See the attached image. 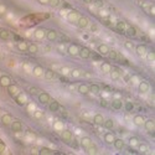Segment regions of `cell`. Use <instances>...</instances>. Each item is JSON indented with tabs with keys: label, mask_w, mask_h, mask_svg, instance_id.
Returning a JSON list of instances; mask_svg holds the SVG:
<instances>
[{
	"label": "cell",
	"mask_w": 155,
	"mask_h": 155,
	"mask_svg": "<svg viewBox=\"0 0 155 155\" xmlns=\"http://www.w3.org/2000/svg\"><path fill=\"white\" fill-rule=\"evenodd\" d=\"M6 91H8V94L12 98V99L20 93V88L16 86V84H14V83H10L9 86L6 87Z\"/></svg>",
	"instance_id": "6da1fadb"
},
{
	"label": "cell",
	"mask_w": 155,
	"mask_h": 155,
	"mask_svg": "<svg viewBox=\"0 0 155 155\" xmlns=\"http://www.w3.org/2000/svg\"><path fill=\"white\" fill-rule=\"evenodd\" d=\"M78 52H80V46L76 45V44H69L67 46V50H66V53H68L71 57H75V56H78Z\"/></svg>",
	"instance_id": "7a4b0ae2"
},
{
	"label": "cell",
	"mask_w": 155,
	"mask_h": 155,
	"mask_svg": "<svg viewBox=\"0 0 155 155\" xmlns=\"http://www.w3.org/2000/svg\"><path fill=\"white\" fill-rule=\"evenodd\" d=\"M10 126H11V130L14 133L23 132V123H21V121H19V119H14V121L11 122V124H10Z\"/></svg>",
	"instance_id": "3957f363"
},
{
	"label": "cell",
	"mask_w": 155,
	"mask_h": 155,
	"mask_svg": "<svg viewBox=\"0 0 155 155\" xmlns=\"http://www.w3.org/2000/svg\"><path fill=\"white\" fill-rule=\"evenodd\" d=\"M76 24H77V26H78L80 29H87L88 25H89V20L86 16H80L78 19H77Z\"/></svg>",
	"instance_id": "277c9868"
},
{
	"label": "cell",
	"mask_w": 155,
	"mask_h": 155,
	"mask_svg": "<svg viewBox=\"0 0 155 155\" xmlns=\"http://www.w3.org/2000/svg\"><path fill=\"white\" fill-rule=\"evenodd\" d=\"M37 99L41 104H48V102L51 101V96L47 92H40L37 96Z\"/></svg>",
	"instance_id": "5b68a950"
},
{
	"label": "cell",
	"mask_w": 155,
	"mask_h": 155,
	"mask_svg": "<svg viewBox=\"0 0 155 155\" xmlns=\"http://www.w3.org/2000/svg\"><path fill=\"white\" fill-rule=\"evenodd\" d=\"M57 36H58V34H57V30H55V29H50V30H46V39L50 41V42H53L57 40Z\"/></svg>",
	"instance_id": "8992f818"
},
{
	"label": "cell",
	"mask_w": 155,
	"mask_h": 155,
	"mask_svg": "<svg viewBox=\"0 0 155 155\" xmlns=\"http://www.w3.org/2000/svg\"><path fill=\"white\" fill-rule=\"evenodd\" d=\"M78 56L81 58H83V60H87V58H89L91 56H92V52H91V50L88 47H80Z\"/></svg>",
	"instance_id": "52a82bcc"
},
{
	"label": "cell",
	"mask_w": 155,
	"mask_h": 155,
	"mask_svg": "<svg viewBox=\"0 0 155 155\" xmlns=\"http://www.w3.org/2000/svg\"><path fill=\"white\" fill-rule=\"evenodd\" d=\"M61 139L63 140V142H71V140L73 139V134H72V132L71 130H68V129H65V130H62L61 132Z\"/></svg>",
	"instance_id": "ba28073f"
},
{
	"label": "cell",
	"mask_w": 155,
	"mask_h": 155,
	"mask_svg": "<svg viewBox=\"0 0 155 155\" xmlns=\"http://www.w3.org/2000/svg\"><path fill=\"white\" fill-rule=\"evenodd\" d=\"M45 36H46V30L44 27H39V29H36L34 32V37L36 40H44Z\"/></svg>",
	"instance_id": "9c48e42d"
},
{
	"label": "cell",
	"mask_w": 155,
	"mask_h": 155,
	"mask_svg": "<svg viewBox=\"0 0 155 155\" xmlns=\"http://www.w3.org/2000/svg\"><path fill=\"white\" fill-rule=\"evenodd\" d=\"M14 99H15V102H16L18 105H20V107H24V105L26 104L27 98H26V96H25L24 93H21V92H20L15 98H14Z\"/></svg>",
	"instance_id": "30bf717a"
},
{
	"label": "cell",
	"mask_w": 155,
	"mask_h": 155,
	"mask_svg": "<svg viewBox=\"0 0 155 155\" xmlns=\"http://www.w3.org/2000/svg\"><path fill=\"white\" fill-rule=\"evenodd\" d=\"M134 50H135V53L139 56V57H145V55L148 52V48H146L145 45H138V46H135Z\"/></svg>",
	"instance_id": "8fae6325"
},
{
	"label": "cell",
	"mask_w": 155,
	"mask_h": 155,
	"mask_svg": "<svg viewBox=\"0 0 155 155\" xmlns=\"http://www.w3.org/2000/svg\"><path fill=\"white\" fill-rule=\"evenodd\" d=\"M81 15H80V12L77 11V10H71L68 14H67V20L69 21V23H76L77 19H78Z\"/></svg>",
	"instance_id": "7c38bea8"
},
{
	"label": "cell",
	"mask_w": 155,
	"mask_h": 155,
	"mask_svg": "<svg viewBox=\"0 0 155 155\" xmlns=\"http://www.w3.org/2000/svg\"><path fill=\"white\" fill-rule=\"evenodd\" d=\"M0 119H1V123H3V125H5V126H9V125L11 124V122L14 121L12 116H11V114H9V113H5V114H3Z\"/></svg>",
	"instance_id": "4fadbf2b"
},
{
	"label": "cell",
	"mask_w": 155,
	"mask_h": 155,
	"mask_svg": "<svg viewBox=\"0 0 155 155\" xmlns=\"http://www.w3.org/2000/svg\"><path fill=\"white\" fill-rule=\"evenodd\" d=\"M124 34H126L129 37H135L137 36V29L133 25H129V24H126V27H125V32Z\"/></svg>",
	"instance_id": "5bb4252c"
},
{
	"label": "cell",
	"mask_w": 155,
	"mask_h": 155,
	"mask_svg": "<svg viewBox=\"0 0 155 155\" xmlns=\"http://www.w3.org/2000/svg\"><path fill=\"white\" fill-rule=\"evenodd\" d=\"M138 89H139L140 93H146L150 89V84L145 81H140V83L138 84Z\"/></svg>",
	"instance_id": "9a60e30c"
},
{
	"label": "cell",
	"mask_w": 155,
	"mask_h": 155,
	"mask_svg": "<svg viewBox=\"0 0 155 155\" xmlns=\"http://www.w3.org/2000/svg\"><path fill=\"white\" fill-rule=\"evenodd\" d=\"M109 75H110V80H112V81H118L119 78H121V69L112 67Z\"/></svg>",
	"instance_id": "2e32d148"
},
{
	"label": "cell",
	"mask_w": 155,
	"mask_h": 155,
	"mask_svg": "<svg viewBox=\"0 0 155 155\" xmlns=\"http://www.w3.org/2000/svg\"><path fill=\"white\" fill-rule=\"evenodd\" d=\"M144 117L142 116V114H137V116H134L132 118V122L134 123L137 126H143V124H144Z\"/></svg>",
	"instance_id": "e0dca14e"
},
{
	"label": "cell",
	"mask_w": 155,
	"mask_h": 155,
	"mask_svg": "<svg viewBox=\"0 0 155 155\" xmlns=\"http://www.w3.org/2000/svg\"><path fill=\"white\" fill-rule=\"evenodd\" d=\"M11 83V78L8 76V75H3V76H0V86L6 88L9 86V84Z\"/></svg>",
	"instance_id": "ac0fdd59"
},
{
	"label": "cell",
	"mask_w": 155,
	"mask_h": 155,
	"mask_svg": "<svg viewBox=\"0 0 155 155\" xmlns=\"http://www.w3.org/2000/svg\"><path fill=\"white\" fill-rule=\"evenodd\" d=\"M109 50H110V48L108 47V45H105V44H101V45H98V47H97L98 53L102 55V56H107Z\"/></svg>",
	"instance_id": "d6986e66"
},
{
	"label": "cell",
	"mask_w": 155,
	"mask_h": 155,
	"mask_svg": "<svg viewBox=\"0 0 155 155\" xmlns=\"http://www.w3.org/2000/svg\"><path fill=\"white\" fill-rule=\"evenodd\" d=\"M144 128L148 130V132H154L155 130V123H154V121L153 119H148V121H144Z\"/></svg>",
	"instance_id": "ffe728a7"
},
{
	"label": "cell",
	"mask_w": 155,
	"mask_h": 155,
	"mask_svg": "<svg viewBox=\"0 0 155 155\" xmlns=\"http://www.w3.org/2000/svg\"><path fill=\"white\" fill-rule=\"evenodd\" d=\"M44 72H45L44 67L40 66V65L35 66V67L32 68V73H34V76H35V77H42V76H44Z\"/></svg>",
	"instance_id": "44dd1931"
},
{
	"label": "cell",
	"mask_w": 155,
	"mask_h": 155,
	"mask_svg": "<svg viewBox=\"0 0 155 155\" xmlns=\"http://www.w3.org/2000/svg\"><path fill=\"white\" fill-rule=\"evenodd\" d=\"M92 144H93V142H92V139H91L89 137H83L81 139V146L83 148V149H87V148L91 146Z\"/></svg>",
	"instance_id": "7402d4cb"
},
{
	"label": "cell",
	"mask_w": 155,
	"mask_h": 155,
	"mask_svg": "<svg viewBox=\"0 0 155 155\" xmlns=\"http://www.w3.org/2000/svg\"><path fill=\"white\" fill-rule=\"evenodd\" d=\"M103 138H104V142L107 143V144H113V142L116 140L114 134H113V133H110V132H107V133H105V134L103 135Z\"/></svg>",
	"instance_id": "603a6c76"
},
{
	"label": "cell",
	"mask_w": 155,
	"mask_h": 155,
	"mask_svg": "<svg viewBox=\"0 0 155 155\" xmlns=\"http://www.w3.org/2000/svg\"><path fill=\"white\" fill-rule=\"evenodd\" d=\"M77 92L80 94H88L89 93V86L88 84H80L78 87H77Z\"/></svg>",
	"instance_id": "cb8c5ba5"
},
{
	"label": "cell",
	"mask_w": 155,
	"mask_h": 155,
	"mask_svg": "<svg viewBox=\"0 0 155 155\" xmlns=\"http://www.w3.org/2000/svg\"><path fill=\"white\" fill-rule=\"evenodd\" d=\"M48 109H50L51 112H57L60 109V103L57 101H50L48 102Z\"/></svg>",
	"instance_id": "d4e9b609"
},
{
	"label": "cell",
	"mask_w": 155,
	"mask_h": 155,
	"mask_svg": "<svg viewBox=\"0 0 155 155\" xmlns=\"http://www.w3.org/2000/svg\"><path fill=\"white\" fill-rule=\"evenodd\" d=\"M113 145H114V148L117 150H123L124 146H125V143H124L123 139H116L113 142Z\"/></svg>",
	"instance_id": "484cf974"
},
{
	"label": "cell",
	"mask_w": 155,
	"mask_h": 155,
	"mask_svg": "<svg viewBox=\"0 0 155 155\" xmlns=\"http://www.w3.org/2000/svg\"><path fill=\"white\" fill-rule=\"evenodd\" d=\"M27 46H29V42H26V41H20V42H18L16 48H18L19 51H21V52H26V51H27Z\"/></svg>",
	"instance_id": "4316f807"
},
{
	"label": "cell",
	"mask_w": 155,
	"mask_h": 155,
	"mask_svg": "<svg viewBox=\"0 0 155 155\" xmlns=\"http://www.w3.org/2000/svg\"><path fill=\"white\" fill-rule=\"evenodd\" d=\"M112 108L117 109V110L122 109L123 108V101L122 99H113L112 101Z\"/></svg>",
	"instance_id": "83f0119b"
},
{
	"label": "cell",
	"mask_w": 155,
	"mask_h": 155,
	"mask_svg": "<svg viewBox=\"0 0 155 155\" xmlns=\"http://www.w3.org/2000/svg\"><path fill=\"white\" fill-rule=\"evenodd\" d=\"M125 27H126V23H124V21H118L117 25H116V29L119 31V34H124Z\"/></svg>",
	"instance_id": "f1b7e54d"
},
{
	"label": "cell",
	"mask_w": 155,
	"mask_h": 155,
	"mask_svg": "<svg viewBox=\"0 0 155 155\" xmlns=\"http://www.w3.org/2000/svg\"><path fill=\"white\" fill-rule=\"evenodd\" d=\"M26 52H29L31 55H36L39 52V47L36 44H29V46H27V51Z\"/></svg>",
	"instance_id": "f546056e"
},
{
	"label": "cell",
	"mask_w": 155,
	"mask_h": 155,
	"mask_svg": "<svg viewBox=\"0 0 155 155\" xmlns=\"http://www.w3.org/2000/svg\"><path fill=\"white\" fill-rule=\"evenodd\" d=\"M69 73H71V76L75 77V78H80V77L83 76V71L80 69V68H73V69H71V72Z\"/></svg>",
	"instance_id": "4dcf8cb0"
},
{
	"label": "cell",
	"mask_w": 155,
	"mask_h": 155,
	"mask_svg": "<svg viewBox=\"0 0 155 155\" xmlns=\"http://www.w3.org/2000/svg\"><path fill=\"white\" fill-rule=\"evenodd\" d=\"M44 76H45V78L46 80H53L55 77H56V72L55 71H52V69H46V71L44 72Z\"/></svg>",
	"instance_id": "1f68e13d"
},
{
	"label": "cell",
	"mask_w": 155,
	"mask_h": 155,
	"mask_svg": "<svg viewBox=\"0 0 155 155\" xmlns=\"http://www.w3.org/2000/svg\"><path fill=\"white\" fill-rule=\"evenodd\" d=\"M101 69H102L103 73H109L110 69H112V65H110V63H108V62H103L101 65Z\"/></svg>",
	"instance_id": "d6a6232c"
},
{
	"label": "cell",
	"mask_w": 155,
	"mask_h": 155,
	"mask_svg": "<svg viewBox=\"0 0 155 155\" xmlns=\"http://www.w3.org/2000/svg\"><path fill=\"white\" fill-rule=\"evenodd\" d=\"M11 37V35L8 30H0V40H3V41H6V40H9Z\"/></svg>",
	"instance_id": "836d02e7"
},
{
	"label": "cell",
	"mask_w": 155,
	"mask_h": 155,
	"mask_svg": "<svg viewBox=\"0 0 155 155\" xmlns=\"http://www.w3.org/2000/svg\"><path fill=\"white\" fill-rule=\"evenodd\" d=\"M66 50H67V47L65 46V44H62V42H60V44H57V46H56V51L60 55H65Z\"/></svg>",
	"instance_id": "e575fe53"
},
{
	"label": "cell",
	"mask_w": 155,
	"mask_h": 155,
	"mask_svg": "<svg viewBox=\"0 0 155 155\" xmlns=\"http://www.w3.org/2000/svg\"><path fill=\"white\" fill-rule=\"evenodd\" d=\"M93 122L97 124V125H103V122H104V118H103V116L102 114H96L94 117H93Z\"/></svg>",
	"instance_id": "d590c367"
},
{
	"label": "cell",
	"mask_w": 155,
	"mask_h": 155,
	"mask_svg": "<svg viewBox=\"0 0 155 155\" xmlns=\"http://www.w3.org/2000/svg\"><path fill=\"white\" fill-rule=\"evenodd\" d=\"M103 125H104V128H107V129H113L114 128V121L113 119H104Z\"/></svg>",
	"instance_id": "8d00e7d4"
},
{
	"label": "cell",
	"mask_w": 155,
	"mask_h": 155,
	"mask_svg": "<svg viewBox=\"0 0 155 155\" xmlns=\"http://www.w3.org/2000/svg\"><path fill=\"white\" fill-rule=\"evenodd\" d=\"M101 92V87L98 84H91L89 86V93H93V94H98Z\"/></svg>",
	"instance_id": "74e56055"
},
{
	"label": "cell",
	"mask_w": 155,
	"mask_h": 155,
	"mask_svg": "<svg viewBox=\"0 0 155 155\" xmlns=\"http://www.w3.org/2000/svg\"><path fill=\"white\" fill-rule=\"evenodd\" d=\"M137 148H138V151L139 153H143V154L148 153V145L145 143H140L139 142V144L137 145Z\"/></svg>",
	"instance_id": "f35d334b"
},
{
	"label": "cell",
	"mask_w": 155,
	"mask_h": 155,
	"mask_svg": "<svg viewBox=\"0 0 155 155\" xmlns=\"http://www.w3.org/2000/svg\"><path fill=\"white\" fill-rule=\"evenodd\" d=\"M53 153L55 151L48 149V148H41L40 151H39V154H41V155H53Z\"/></svg>",
	"instance_id": "ab89813d"
},
{
	"label": "cell",
	"mask_w": 155,
	"mask_h": 155,
	"mask_svg": "<svg viewBox=\"0 0 155 155\" xmlns=\"http://www.w3.org/2000/svg\"><path fill=\"white\" fill-rule=\"evenodd\" d=\"M107 56H108V57H109L110 60L116 61L117 57H118V51H116V50H109L108 53H107Z\"/></svg>",
	"instance_id": "60d3db41"
},
{
	"label": "cell",
	"mask_w": 155,
	"mask_h": 155,
	"mask_svg": "<svg viewBox=\"0 0 155 155\" xmlns=\"http://www.w3.org/2000/svg\"><path fill=\"white\" fill-rule=\"evenodd\" d=\"M45 117V113L42 110H36V112H34V118L35 119H37V121H41V119H44Z\"/></svg>",
	"instance_id": "b9f144b4"
},
{
	"label": "cell",
	"mask_w": 155,
	"mask_h": 155,
	"mask_svg": "<svg viewBox=\"0 0 155 155\" xmlns=\"http://www.w3.org/2000/svg\"><path fill=\"white\" fill-rule=\"evenodd\" d=\"M124 47L126 48V50L133 51L135 48V45H134V42H132V41H125L124 42Z\"/></svg>",
	"instance_id": "7bdbcfd3"
},
{
	"label": "cell",
	"mask_w": 155,
	"mask_h": 155,
	"mask_svg": "<svg viewBox=\"0 0 155 155\" xmlns=\"http://www.w3.org/2000/svg\"><path fill=\"white\" fill-rule=\"evenodd\" d=\"M145 57H146V60L149 61V62H154V60H155V52L154 51H148L146 55H145Z\"/></svg>",
	"instance_id": "ee69618b"
},
{
	"label": "cell",
	"mask_w": 155,
	"mask_h": 155,
	"mask_svg": "<svg viewBox=\"0 0 155 155\" xmlns=\"http://www.w3.org/2000/svg\"><path fill=\"white\" fill-rule=\"evenodd\" d=\"M97 151H98V149L94 146V144H92V145L88 146L87 149H86V153H87V154H89V155H92V154H97Z\"/></svg>",
	"instance_id": "f6af8a7d"
},
{
	"label": "cell",
	"mask_w": 155,
	"mask_h": 155,
	"mask_svg": "<svg viewBox=\"0 0 155 155\" xmlns=\"http://www.w3.org/2000/svg\"><path fill=\"white\" fill-rule=\"evenodd\" d=\"M138 144H139V140H138V138L133 137V138H130V139H129V145H130L132 148H135Z\"/></svg>",
	"instance_id": "bcb514c9"
},
{
	"label": "cell",
	"mask_w": 155,
	"mask_h": 155,
	"mask_svg": "<svg viewBox=\"0 0 155 155\" xmlns=\"http://www.w3.org/2000/svg\"><path fill=\"white\" fill-rule=\"evenodd\" d=\"M47 4L50 6H52V8H57V6H60V4H61V0H48Z\"/></svg>",
	"instance_id": "7dc6e473"
},
{
	"label": "cell",
	"mask_w": 155,
	"mask_h": 155,
	"mask_svg": "<svg viewBox=\"0 0 155 155\" xmlns=\"http://www.w3.org/2000/svg\"><path fill=\"white\" fill-rule=\"evenodd\" d=\"M92 4L96 5L98 9H101V8H103V6H104V1H103V0H93Z\"/></svg>",
	"instance_id": "c3c4849f"
},
{
	"label": "cell",
	"mask_w": 155,
	"mask_h": 155,
	"mask_svg": "<svg viewBox=\"0 0 155 155\" xmlns=\"http://www.w3.org/2000/svg\"><path fill=\"white\" fill-rule=\"evenodd\" d=\"M5 151H6V144H5L4 142H1V140H0V155L4 154Z\"/></svg>",
	"instance_id": "681fc988"
},
{
	"label": "cell",
	"mask_w": 155,
	"mask_h": 155,
	"mask_svg": "<svg viewBox=\"0 0 155 155\" xmlns=\"http://www.w3.org/2000/svg\"><path fill=\"white\" fill-rule=\"evenodd\" d=\"M6 14V6L0 3V16H4Z\"/></svg>",
	"instance_id": "f907efd6"
},
{
	"label": "cell",
	"mask_w": 155,
	"mask_h": 155,
	"mask_svg": "<svg viewBox=\"0 0 155 155\" xmlns=\"http://www.w3.org/2000/svg\"><path fill=\"white\" fill-rule=\"evenodd\" d=\"M29 92H30L31 94H36L37 92H40V91H39L37 88H35V87H31V88H29Z\"/></svg>",
	"instance_id": "816d5d0a"
},
{
	"label": "cell",
	"mask_w": 155,
	"mask_h": 155,
	"mask_svg": "<svg viewBox=\"0 0 155 155\" xmlns=\"http://www.w3.org/2000/svg\"><path fill=\"white\" fill-rule=\"evenodd\" d=\"M61 72H62L63 75H67V73L71 72V69H68L67 67H65V68H62V69H61Z\"/></svg>",
	"instance_id": "f5cc1de1"
},
{
	"label": "cell",
	"mask_w": 155,
	"mask_h": 155,
	"mask_svg": "<svg viewBox=\"0 0 155 155\" xmlns=\"http://www.w3.org/2000/svg\"><path fill=\"white\" fill-rule=\"evenodd\" d=\"M132 108H133V105H132L130 103H126V110L130 112V110H132Z\"/></svg>",
	"instance_id": "db71d44e"
},
{
	"label": "cell",
	"mask_w": 155,
	"mask_h": 155,
	"mask_svg": "<svg viewBox=\"0 0 155 155\" xmlns=\"http://www.w3.org/2000/svg\"><path fill=\"white\" fill-rule=\"evenodd\" d=\"M101 105H102V107H107L108 104H107V102H105L104 99H102V101H101Z\"/></svg>",
	"instance_id": "11a10c76"
},
{
	"label": "cell",
	"mask_w": 155,
	"mask_h": 155,
	"mask_svg": "<svg viewBox=\"0 0 155 155\" xmlns=\"http://www.w3.org/2000/svg\"><path fill=\"white\" fill-rule=\"evenodd\" d=\"M39 3H40V4H47L48 0H39Z\"/></svg>",
	"instance_id": "9f6ffc18"
},
{
	"label": "cell",
	"mask_w": 155,
	"mask_h": 155,
	"mask_svg": "<svg viewBox=\"0 0 155 155\" xmlns=\"http://www.w3.org/2000/svg\"><path fill=\"white\" fill-rule=\"evenodd\" d=\"M83 3H86V4H92L93 0H83Z\"/></svg>",
	"instance_id": "6f0895ef"
},
{
	"label": "cell",
	"mask_w": 155,
	"mask_h": 155,
	"mask_svg": "<svg viewBox=\"0 0 155 155\" xmlns=\"http://www.w3.org/2000/svg\"><path fill=\"white\" fill-rule=\"evenodd\" d=\"M51 50V47L50 46H47V47H45V51H50Z\"/></svg>",
	"instance_id": "680465c9"
}]
</instances>
